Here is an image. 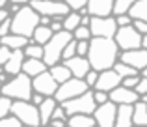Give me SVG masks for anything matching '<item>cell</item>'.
Instances as JSON below:
<instances>
[{
  "label": "cell",
  "instance_id": "cell-32",
  "mask_svg": "<svg viewBox=\"0 0 147 127\" xmlns=\"http://www.w3.org/2000/svg\"><path fill=\"white\" fill-rule=\"evenodd\" d=\"M75 54H76V39L71 37V39L65 43L63 51H61V60H67V58H71V56H75Z\"/></svg>",
  "mask_w": 147,
  "mask_h": 127
},
{
  "label": "cell",
  "instance_id": "cell-3",
  "mask_svg": "<svg viewBox=\"0 0 147 127\" xmlns=\"http://www.w3.org/2000/svg\"><path fill=\"white\" fill-rule=\"evenodd\" d=\"M37 24H39V15L30 7V4H26V6H21V10L17 13H13L9 28L13 34H19V36H24L30 39V36H32L34 28Z\"/></svg>",
  "mask_w": 147,
  "mask_h": 127
},
{
  "label": "cell",
  "instance_id": "cell-51",
  "mask_svg": "<svg viewBox=\"0 0 147 127\" xmlns=\"http://www.w3.org/2000/svg\"><path fill=\"white\" fill-rule=\"evenodd\" d=\"M9 17V11L6 10V7H0V22L4 21V19H7Z\"/></svg>",
  "mask_w": 147,
  "mask_h": 127
},
{
  "label": "cell",
  "instance_id": "cell-26",
  "mask_svg": "<svg viewBox=\"0 0 147 127\" xmlns=\"http://www.w3.org/2000/svg\"><path fill=\"white\" fill-rule=\"evenodd\" d=\"M67 125H71V127H93L95 120L91 114H71L67 120Z\"/></svg>",
  "mask_w": 147,
  "mask_h": 127
},
{
  "label": "cell",
  "instance_id": "cell-17",
  "mask_svg": "<svg viewBox=\"0 0 147 127\" xmlns=\"http://www.w3.org/2000/svg\"><path fill=\"white\" fill-rule=\"evenodd\" d=\"M112 6H114V0H88L86 11L91 17H108L112 15Z\"/></svg>",
  "mask_w": 147,
  "mask_h": 127
},
{
  "label": "cell",
  "instance_id": "cell-43",
  "mask_svg": "<svg viewBox=\"0 0 147 127\" xmlns=\"http://www.w3.org/2000/svg\"><path fill=\"white\" fill-rule=\"evenodd\" d=\"M50 118H61V120H67V114H65L63 107L61 105H56L52 110V114H50Z\"/></svg>",
  "mask_w": 147,
  "mask_h": 127
},
{
  "label": "cell",
  "instance_id": "cell-48",
  "mask_svg": "<svg viewBox=\"0 0 147 127\" xmlns=\"http://www.w3.org/2000/svg\"><path fill=\"white\" fill-rule=\"evenodd\" d=\"M49 124L54 125V127H63V125H67V120H61V118H50Z\"/></svg>",
  "mask_w": 147,
  "mask_h": 127
},
{
  "label": "cell",
  "instance_id": "cell-20",
  "mask_svg": "<svg viewBox=\"0 0 147 127\" xmlns=\"http://www.w3.org/2000/svg\"><path fill=\"white\" fill-rule=\"evenodd\" d=\"M45 69H47V64H45L41 58H26V56H24V60H22L21 71L26 73L30 79H32V77H36V75H39V73L45 71Z\"/></svg>",
  "mask_w": 147,
  "mask_h": 127
},
{
  "label": "cell",
  "instance_id": "cell-42",
  "mask_svg": "<svg viewBox=\"0 0 147 127\" xmlns=\"http://www.w3.org/2000/svg\"><path fill=\"white\" fill-rule=\"evenodd\" d=\"M9 26H11V15H9L7 19H4L2 22H0V37L11 32V28H9Z\"/></svg>",
  "mask_w": 147,
  "mask_h": 127
},
{
  "label": "cell",
  "instance_id": "cell-25",
  "mask_svg": "<svg viewBox=\"0 0 147 127\" xmlns=\"http://www.w3.org/2000/svg\"><path fill=\"white\" fill-rule=\"evenodd\" d=\"M52 34H54V32L49 28V26L37 24L36 28H34L32 36H30V41H34V43H37V45H45V43L50 39V36H52Z\"/></svg>",
  "mask_w": 147,
  "mask_h": 127
},
{
  "label": "cell",
  "instance_id": "cell-38",
  "mask_svg": "<svg viewBox=\"0 0 147 127\" xmlns=\"http://www.w3.org/2000/svg\"><path fill=\"white\" fill-rule=\"evenodd\" d=\"M132 90L136 92L138 95H142V94H147V79H145V77H140V80L136 82V86H134Z\"/></svg>",
  "mask_w": 147,
  "mask_h": 127
},
{
  "label": "cell",
  "instance_id": "cell-56",
  "mask_svg": "<svg viewBox=\"0 0 147 127\" xmlns=\"http://www.w3.org/2000/svg\"><path fill=\"white\" fill-rule=\"evenodd\" d=\"M9 4V0H0V7H6Z\"/></svg>",
  "mask_w": 147,
  "mask_h": 127
},
{
  "label": "cell",
  "instance_id": "cell-47",
  "mask_svg": "<svg viewBox=\"0 0 147 127\" xmlns=\"http://www.w3.org/2000/svg\"><path fill=\"white\" fill-rule=\"evenodd\" d=\"M43 99H45V95H41L39 92H32V95H30V101H32L34 105H39Z\"/></svg>",
  "mask_w": 147,
  "mask_h": 127
},
{
  "label": "cell",
  "instance_id": "cell-49",
  "mask_svg": "<svg viewBox=\"0 0 147 127\" xmlns=\"http://www.w3.org/2000/svg\"><path fill=\"white\" fill-rule=\"evenodd\" d=\"M90 21H91V15L90 13L80 15V24H82V26H90Z\"/></svg>",
  "mask_w": 147,
  "mask_h": 127
},
{
  "label": "cell",
  "instance_id": "cell-8",
  "mask_svg": "<svg viewBox=\"0 0 147 127\" xmlns=\"http://www.w3.org/2000/svg\"><path fill=\"white\" fill-rule=\"evenodd\" d=\"M114 41L121 51H130V49L142 47V34L134 28L132 24L129 26H117L114 34Z\"/></svg>",
  "mask_w": 147,
  "mask_h": 127
},
{
  "label": "cell",
  "instance_id": "cell-1",
  "mask_svg": "<svg viewBox=\"0 0 147 127\" xmlns=\"http://www.w3.org/2000/svg\"><path fill=\"white\" fill-rule=\"evenodd\" d=\"M117 56H119V47L114 41V37H90L86 58L91 69H95V71L112 69Z\"/></svg>",
  "mask_w": 147,
  "mask_h": 127
},
{
  "label": "cell",
  "instance_id": "cell-9",
  "mask_svg": "<svg viewBox=\"0 0 147 127\" xmlns=\"http://www.w3.org/2000/svg\"><path fill=\"white\" fill-rule=\"evenodd\" d=\"M30 7L37 15H47V17H56V15H67L69 7L63 2H54V0H30Z\"/></svg>",
  "mask_w": 147,
  "mask_h": 127
},
{
  "label": "cell",
  "instance_id": "cell-55",
  "mask_svg": "<svg viewBox=\"0 0 147 127\" xmlns=\"http://www.w3.org/2000/svg\"><path fill=\"white\" fill-rule=\"evenodd\" d=\"M140 75H142V77H145V79H147V65H145L144 69H140Z\"/></svg>",
  "mask_w": 147,
  "mask_h": 127
},
{
  "label": "cell",
  "instance_id": "cell-44",
  "mask_svg": "<svg viewBox=\"0 0 147 127\" xmlns=\"http://www.w3.org/2000/svg\"><path fill=\"white\" fill-rule=\"evenodd\" d=\"M93 99H95V103H104V101H108V92H102V90H95L93 92Z\"/></svg>",
  "mask_w": 147,
  "mask_h": 127
},
{
  "label": "cell",
  "instance_id": "cell-37",
  "mask_svg": "<svg viewBox=\"0 0 147 127\" xmlns=\"http://www.w3.org/2000/svg\"><path fill=\"white\" fill-rule=\"evenodd\" d=\"M88 47H90V39H76V56H86Z\"/></svg>",
  "mask_w": 147,
  "mask_h": 127
},
{
  "label": "cell",
  "instance_id": "cell-29",
  "mask_svg": "<svg viewBox=\"0 0 147 127\" xmlns=\"http://www.w3.org/2000/svg\"><path fill=\"white\" fill-rule=\"evenodd\" d=\"M22 52H24L26 58H41V56H43V45H37V43H34V41L28 39V43L24 45Z\"/></svg>",
  "mask_w": 147,
  "mask_h": 127
},
{
  "label": "cell",
  "instance_id": "cell-21",
  "mask_svg": "<svg viewBox=\"0 0 147 127\" xmlns=\"http://www.w3.org/2000/svg\"><path fill=\"white\" fill-rule=\"evenodd\" d=\"M58 105V101L52 97V95H49V97H45L43 101L37 105V112H39V125H47L49 120H50V114H52L54 107Z\"/></svg>",
  "mask_w": 147,
  "mask_h": 127
},
{
  "label": "cell",
  "instance_id": "cell-5",
  "mask_svg": "<svg viewBox=\"0 0 147 127\" xmlns=\"http://www.w3.org/2000/svg\"><path fill=\"white\" fill-rule=\"evenodd\" d=\"M60 105L63 107L65 114L71 116V114H91L93 109L97 107V103H95V99H93V92L88 88V90L82 92L80 95L71 97V99H67V101H61Z\"/></svg>",
  "mask_w": 147,
  "mask_h": 127
},
{
  "label": "cell",
  "instance_id": "cell-12",
  "mask_svg": "<svg viewBox=\"0 0 147 127\" xmlns=\"http://www.w3.org/2000/svg\"><path fill=\"white\" fill-rule=\"evenodd\" d=\"M56 88H58V82L52 79V75L49 73V67L45 69V71H41L39 75L32 77V90L34 92H39V94L45 95V97L54 95Z\"/></svg>",
  "mask_w": 147,
  "mask_h": 127
},
{
  "label": "cell",
  "instance_id": "cell-34",
  "mask_svg": "<svg viewBox=\"0 0 147 127\" xmlns=\"http://www.w3.org/2000/svg\"><path fill=\"white\" fill-rule=\"evenodd\" d=\"M11 101H13V99L7 97V95H0V118L6 116V114H9V110H11Z\"/></svg>",
  "mask_w": 147,
  "mask_h": 127
},
{
  "label": "cell",
  "instance_id": "cell-15",
  "mask_svg": "<svg viewBox=\"0 0 147 127\" xmlns=\"http://www.w3.org/2000/svg\"><path fill=\"white\" fill-rule=\"evenodd\" d=\"M119 84H121V77L114 69H104V71H99L93 88L95 90H102V92H110L112 88L119 86Z\"/></svg>",
  "mask_w": 147,
  "mask_h": 127
},
{
  "label": "cell",
  "instance_id": "cell-35",
  "mask_svg": "<svg viewBox=\"0 0 147 127\" xmlns=\"http://www.w3.org/2000/svg\"><path fill=\"white\" fill-rule=\"evenodd\" d=\"M19 125H21V122H19L13 114H11V116L6 114V116L0 118V127H19Z\"/></svg>",
  "mask_w": 147,
  "mask_h": 127
},
{
  "label": "cell",
  "instance_id": "cell-6",
  "mask_svg": "<svg viewBox=\"0 0 147 127\" xmlns=\"http://www.w3.org/2000/svg\"><path fill=\"white\" fill-rule=\"evenodd\" d=\"M9 114H13L21 125H39V112H37V105H34L32 101H22V99H15L11 101V110Z\"/></svg>",
  "mask_w": 147,
  "mask_h": 127
},
{
  "label": "cell",
  "instance_id": "cell-46",
  "mask_svg": "<svg viewBox=\"0 0 147 127\" xmlns=\"http://www.w3.org/2000/svg\"><path fill=\"white\" fill-rule=\"evenodd\" d=\"M132 26L142 34V36H144V34H147V22H145V21H132Z\"/></svg>",
  "mask_w": 147,
  "mask_h": 127
},
{
  "label": "cell",
  "instance_id": "cell-58",
  "mask_svg": "<svg viewBox=\"0 0 147 127\" xmlns=\"http://www.w3.org/2000/svg\"><path fill=\"white\" fill-rule=\"evenodd\" d=\"M54 2H63V0H54Z\"/></svg>",
  "mask_w": 147,
  "mask_h": 127
},
{
  "label": "cell",
  "instance_id": "cell-39",
  "mask_svg": "<svg viewBox=\"0 0 147 127\" xmlns=\"http://www.w3.org/2000/svg\"><path fill=\"white\" fill-rule=\"evenodd\" d=\"M115 24L117 26H129V24H132V19L129 17V13H121V15H115Z\"/></svg>",
  "mask_w": 147,
  "mask_h": 127
},
{
  "label": "cell",
  "instance_id": "cell-36",
  "mask_svg": "<svg viewBox=\"0 0 147 127\" xmlns=\"http://www.w3.org/2000/svg\"><path fill=\"white\" fill-rule=\"evenodd\" d=\"M86 2L88 0H63V4L71 11H78V10H82V7H86Z\"/></svg>",
  "mask_w": 147,
  "mask_h": 127
},
{
  "label": "cell",
  "instance_id": "cell-45",
  "mask_svg": "<svg viewBox=\"0 0 147 127\" xmlns=\"http://www.w3.org/2000/svg\"><path fill=\"white\" fill-rule=\"evenodd\" d=\"M9 54H11V49H7L6 45H0V65L6 64V60L9 58Z\"/></svg>",
  "mask_w": 147,
  "mask_h": 127
},
{
  "label": "cell",
  "instance_id": "cell-30",
  "mask_svg": "<svg viewBox=\"0 0 147 127\" xmlns=\"http://www.w3.org/2000/svg\"><path fill=\"white\" fill-rule=\"evenodd\" d=\"M112 69H114L115 73H117L119 77H129V75H140V71H138V69H134V67H130L129 64H125V62H121V60H119V62H115L114 65H112Z\"/></svg>",
  "mask_w": 147,
  "mask_h": 127
},
{
  "label": "cell",
  "instance_id": "cell-53",
  "mask_svg": "<svg viewBox=\"0 0 147 127\" xmlns=\"http://www.w3.org/2000/svg\"><path fill=\"white\" fill-rule=\"evenodd\" d=\"M9 4H19V6H26V4H30V0H9Z\"/></svg>",
  "mask_w": 147,
  "mask_h": 127
},
{
  "label": "cell",
  "instance_id": "cell-22",
  "mask_svg": "<svg viewBox=\"0 0 147 127\" xmlns=\"http://www.w3.org/2000/svg\"><path fill=\"white\" fill-rule=\"evenodd\" d=\"M26 43H28V37L19 36V34H13V32H9V34L0 37V45H6L11 51H15V49H24Z\"/></svg>",
  "mask_w": 147,
  "mask_h": 127
},
{
  "label": "cell",
  "instance_id": "cell-54",
  "mask_svg": "<svg viewBox=\"0 0 147 127\" xmlns=\"http://www.w3.org/2000/svg\"><path fill=\"white\" fill-rule=\"evenodd\" d=\"M142 47L147 49V34H144V36H142Z\"/></svg>",
  "mask_w": 147,
  "mask_h": 127
},
{
  "label": "cell",
  "instance_id": "cell-11",
  "mask_svg": "<svg viewBox=\"0 0 147 127\" xmlns=\"http://www.w3.org/2000/svg\"><path fill=\"white\" fill-rule=\"evenodd\" d=\"M115 109L117 105L112 103L110 99L104 103H99L97 107L93 109L91 116L95 120V125H100V127H114V122H115Z\"/></svg>",
  "mask_w": 147,
  "mask_h": 127
},
{
  "label": "cell",
  "instance_id": "cell-14",
  "mask_svg": "<svg viewBox=\"0 0 147 127\" xmlns=\"http://www.w3.org/2000/svg\"><path fill=\"white\" fill-rule=\"evenodd\" d=\"M108 99H110L112 103H115V105H121V103H136L138 99H140V95L136 94V92L132 90V88H127L123 86V84H119V86L112 88L110 92H108Z\"/></svg>",
  "mask_w": 147,
  "mask_h": 127
},
{
  "label": "cell",
  "instance_id": "cell-50",
  "mask_svg": "<svg viewBox=\"0 0 147 127\" xmlns=\"http://www.w3.org/2000/svg\"><path fill=\"white\" fill-rule=\"evenodd\" d=\"M50 19H52V17H47V15H39V24H41V26H49V24H50Z\"/></svg>",
  "mask_w": 147,
  "mask_h": 127
},
{
  "label": "cell",
  "instance_id": "cell-10",
  "mask_svg": "<svg viewBox=\"0 0 147 127\" xmlns=\"http://www.w3.org/2000/svg\"><path fill=\"white\" fill-rule=\"evenodd\" d=\"M117 24H115V19L112 15L108 17H91L90 21V32L91 37H114Z\"/></svg>",
  "mask_w": 147,
  "mask_h": 127
},
{
  "label": "cell",
  "instance_id": "cell-4",
  "mask_svg": "<svg viewBox=\"0 0 147 127\" xmlns=\"http://www.w3.org/2000/svg\"><path fill=\"white\" fill-rule=\"evenodd\" d=\"M71 37H73L71 32H67V30H60V32H54L50 36V39L43 45V56H41V60L47 64V67L61 60V51Z\"/></svg>",
  "mask_w": 147,
  "mask_h": 127
},
{
  "label": "cell",
  "instance_id": "cell-13",
  "mask_svg": "<svg viewBox=\"0 0 147 127\" xmlns=\"http://www.w3.org/2000/svg\"><path fill=\"white\" fill-rule=\"evenodd\" d=\"M117 58L121 60V62L129 64L130 67L140 71V69H144L147 65V49L138 47V49H130V51H123Z\"/></svg>",
  "mask_w": 147,
  "mask_h": 127
},
{
  "label": "cell",
  "instance_id": "cell-7",
  "mask_svg": "<svg viewBox=\"0 0 147 127\" xmlns=\"http://www.w3.org/2000/svg\"><path fill=\"white\" fill-rule=\"evenodd\" d=\"M88 88H90V86L86 84V80H84V79L71 77V79H67V80H63V82L58 84V88H56V92H54L52 97L56 99V101L61 103V101H67V99H71V97L80 95L82 92H86Z\"/></svg>",
  "mask_w": 147,
  "mask_h": 127
},
{
  "label": "cell",
  "instance_id": "cell-19",
  "mask_svg": "<svg viewBox=\"0 0 147 127\" xmlns=\"http://www.w3.org/2000/svg\"><path fill=\"white\" fill-rule=\"evenodd\" d=\"M132 105H130V103H121V105H117L114 125H117V127H130L132 125Z\"/></svg>",
  "mask_w": 147,
  "mask_h": 127
},
{
  "label": "cell",
  "instance_id": "cell-57",
  "mask_svg": "<svg viewBox=\"0 0 147 127\" xmlns=\"http://www.w3.org/2000/svg\"><path fill=\"white\" fill-rule=\"evenodd\" d=\"M140 101H144L145 105H147V94H142V95H140Z\"/></svg>",
  "mask_w": 147,
  "mask_h": 127
},
{
  "label": "cell",
  "instance_id": "cell-59",
  "mask_svg": "<svg viewBox=\"0 0 147 127\" xmlns=\"http://www.w3.org/2000/svg\"><path fill=\"white\" fill-rule=\"evenodd\" d=\"M0 86H2V84H0Z\"/></svg>",
  "mask_w": 147,
  "mask_h": 127
},
{
  "label": "cell",
  "instance_id": "cell-24",
  "mask_svg": "<svg viewBox=\"0 0 147 127\" xmlns=\"http://www.w3.org/2000/svg\"><path fill=\"white\" fill-rule=\"evenodd\" d=\"M132 125H147V105L140 99L132 105Z\"/></svg>",
  "mask_w": 147,
  "mask_h": 127
},
{
  "label": "cell",
  "instance_id": "cell-40",
  "mask_svg": "<svg viewBox=\"0 0 147 127\" xmlns=\"http://www.w3.org/2000/svg\"><path fill=\"white\" fill-rule=\"evenodd\" d=\"M138 80H140V75H129V77H123L121 79V84L127 88H134Z\"/></svg>",
  "mask_w": 147,
  "mask_h": 127
},
{
  "label": "cell",
  "instance_id": "cell-16",
  "mask_svg": "<svg viewBox=\"0 0 147 127\" xmlns=\"http://www.w3.org/2000/svg\"><path fill=\"white\" fill-rule=\"evenodd\" d=\"M63 64L67 65V69L71 71V75L76 77V79H84V75L91 69L86 56H76L75 54V56H71V58L63 60Z\"/></svg>",
  "mask_w": 147,
  "mask_h": 127
},
{
  "label": "cell",
  "instance_id": "cell-23",
  "mask_svg": "<svg viewBox=\"0 0 147 127\" xmlns=\"http://www.w3.org/2000/svg\"><path fill=\"white\" fill-rule=\"evenodd\" d=\"M132 21H145L147 22V0H136L127 11Z\"/></svg>",
  "mask_w": 147,
  "mask_h": 127
},
{
  "label": "cell",
  "instance_id": "cell-31",
  "mask_svg": "<svg viewBox=\"0 0 147 127\" xmlns=\"http://www.w3.org/2000/svg\"><path fill=\"white\" fill-rule=\"evenodd\" d=\"M136 2V0H114V6H112V13L114 15H121L127 13L130 10V6Z\"/></svg>",
  "mask_w": 147,
  "mask_h": 127
},
{
  "label": "cell",
  "instance_id": "cell-2",
  "mask_svg": "<svg viewBox=\"0 0 147 127\" xmlns=\"http://www.w3.org/2000/svg\"><path fill=\"white\" fill-rule=\"evenodd\" d=\"M2 95H7L11 99H22V101H30V95H32V79H30L26 73H17L13 75L9 80L2 82L0 86Z\"/></svg>",
  "mask_w": 147,
  "mask_h": 127
},
{
  "label": "cell",
  "instance_id": "cell-27",
  "mask_svg": "<svg viewBox=\"0 0 147 127\" xmlns=\"http://www.w3.org/2000/svg\"><path fill=\"white\" fill-rule=\"evenodd\" d=\"M49 73L52 75V79L56 80L58 84L73 77V75H71V71L67 69V65H65V64H54V65H50V67H49Z\"/></svg>",
  "mask_w": 147,
  "mask_h": 127
},
{
  "label": "cell",
  "instance_id": "cell-52",
  "mask_svg": "<svg viewBox=\"0 0 147 127\" xmlns=\"http://www.w3.org/2000/svg\"><path fill=\"white\" fill-rule=\"evenodd\" d=\"M19 10H21V6H19V4H9V15L11 13H17Z\"/></svg>",
  "mask_w": 147,
  "mask_h": 127
},
{
  "label": "cell",
  "instance_id": "cell-41",
  "mask_svg": "<svg viewBox=\"0 0 147 127\" xmlns=\"http://www.w3.org/2000/svg\"><path fill=\"white\" fill-rule=\"evenodd\" d=\"M97 75H99V71H95V69H90V71L84 75V80H86V84H88L90 88L95 84V80H97Z\"/></svg>",
  "mask_w": 147,
  "mask_h": 127
},
{
  "label": "cell",
  "instance_id": "cell-28",
  "mask_svg": "<svg viewBox=\"0 0 147 127\" xmlns=\"http://www.w3.org/2000/svg\"><path fill=\"white\" fill-rule=\"evenodd\" d=\"M78 24H80V13L78 11H69L67 15L61 17V26H63V30H67V32H73Z\"/></svg>",
  "mask_w": 147,
  "mask_h": 127
},
{
  "label": "cell",
  "instance_id": "cell-33",
  "mask_svg": "<svg viewBox=\"0 0 147 127\" xmlns=\"http://www.w3.org/2000/svg\"><path fill=\"white\" fill-rule=\"evenodd\" d=\"M71 36L75 37V39H90L91 37V32H90V26H82V24H78L75 30L71 32Z\"/></svg>",
  "mask_w": 147,
  "mask_h": 127
},
{
  "label": "cell",
  "instance_id": "cell-18",
  "mask_svg": "<svg viewBox=\"0 0 147 127\" xmlns=\"http://www.w3.org/2000/svg\"><path fill=\"white\" fill-rule=\"evenodd\" d=\"M22 60H24V52H22V49H15V51H11L9 58H7L6 64L2 65L4 71H6L9 77H13V75H17V73H21Z\"/></svg>",
  "mask_w": 147,
  "mask_h": 127
}]
</instances>
